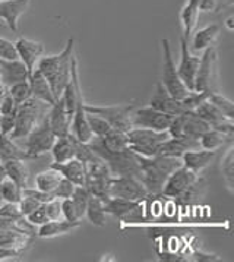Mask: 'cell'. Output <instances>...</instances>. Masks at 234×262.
I'll return each instance as SVG.
<instances>
[{
    "instance_id": "obj_1",
    "label": "cell",
    "mask_w": 234,
    "mask_h": 262,
    "mask_svg": "<svg viewBox=\"0 0 234 262\" xmlns=\"http://www.w3.org/2000/svg\"><path fill=\"white\" fill-rule=\"evenodd\" d=\"M74 49L75 40L69 38L62 52L50 56H41V59L35 66L49 81L56 100L62 97L66 85L71 81V68L75 57Z\"/></svg>"
},
{
    "instance_id": "obj_2",
    "label": "cell",
    "mask_w": 234,
    "mask_h": 262,
    "mask_svg": "<svg viewBox=\"0 0 234 262\" xmlns=\"http://www.w3.org/2000/svg\"><path fill=\"white\" fill-rule=\"evenodd\" d=\"M139 164H141L139 180L145 186L148 195H161L169 176L176 168L183 166L181 158L166 157V156H154V157L139 156Z\"/></svg>"
},
{
    "instance_id": "obj_3",
    "label": "cell",
    "mask_w": 234,
    "mask_h": 262,
    "mask_svg": "<svg viewBox=\"0 0 234 262\" xmlns=\"http://www.w3.org/2000/svg\"><path fill=\"white\" fill-rule=\"evenodd\" d=\"M49 108H50V104L34 97L18 105L16 113H15V127L9 138L13 141L24 139L38 125V122L44 116L49 113Z\"/></svg>"
},
{
    "instance_id": "obj_4",
    "label": "cell",
    "mask_w": 234,
    "mask_h": 262,
    "mask_svg": "<svg viewBox=\"0 0 234 262\" xmlns=\"http://www.w3.org/2000/svg\"><path fill=\"white\" fill-rule=\"evenodd\" d=\"M129 148L142 157H154L161 144L170 138L167 130H152L147 127H132L128 134Z\"/></svg>"
},
{
    "instance_id": "obj_5",
    "label": "cell",
    "mask_w": 234,
    "mask_h": 262,
    "mask_svg": "<svg viewBox=\"0 0 234 262\" xmlns=\"http://www.w3.org/2000/svg\"><path fill=\"white\" fill-rule=\"evenodd\" d=\"M96 154L106 163L113 176H133L139 179V173H141L139 156L130 148H126L119 152L96 151Z\"/></svg>"
},
{
    "instance_id": "obj_6",
    "label": "cell",
    "mask_w": 234,
    "mask_h": 262,
    "mask_svg": "<svg viewBox=\"0 0 234 262\" xmlns=\"http://www.w3.org/2000/svg\"><path fill=\"white\" fill-rule=\"evenodd\" d=\"M161 46H162V79H161V84L171 97H174L177 100H183L191 91L186 88V85L183 84V81L177 74L176 63L173 60L170 41L167 38H162Z\"/></svg>"
},
{
    "instance_id": "obj_7",
    "label": "cell",
    "mask_w": 234,
    "mask_h": 262,
    "mask_svg": "<svg viewBox=\"0 0 234 262\" xmlns=\"http://www.w3.org/2000/svg\"><path fill=\"white\" fill-rule=\"evenodd\" d=\"M209 127L211 126L202 120L195 112H184L181 115L173 116L167 132L171 138L199 139Z\"/></svg>"
},
{
    "instance_id": "obj_8",
    "label": "cell",
    "mask_w": 234,
    "mask_h": 262,
    "mask_svg": "<svg viewBox=\"0 0 234 262\" xmlns=\"http://www.w3.org/2000/svg\"><path fill=\"white\" fill-rule=\"evenodd\" d=\"M133 104H114V105H91L85 103V110L89 113L101 116L116 130L128 134L133 127L132 125V112Z\"/></svg>"
},
{
    "instance_id": "obj_9",
    "label": "cell",
    "mask_w": 234,
    "mask_h": 262,
    "mask_svg": "<svg viewBox=\"0 0 234 262\" xmlns=\"http://www.w3.org/2000/svg\"><path fill=\"white\" fill-rule=\"evenodd\" d=\"M25 139V152L30 156V158L41 157L45 152H50V149L53 147L56 135L53 134L52 127L49 125V119L47 115L38 122V125L32 129L31 132L24 138Z\"/></svg>"
},
{
    "instance_id": "obj_10",
    "label": "cell",
    "mask_w": 234,
    "mask_h": 262,
    "mask_svg": "<svg viewBox=\"0 0 234 262\" xmlns=\"http://www.w3.org/2000/svg\"><path fill=\"white\" fill-rule=\"evenodd\" d=\"M113 178L110 168L107 167V164L100 158L96 161H91L85 164V186L91 195L98 196L103 201H107L108 196V186H110V180Z\"/></svg>"
},
{
    "instance_id": "obj_11",
    "label": "cell",
    "mask_w": 234,
    "mask_h": 262,
    "mask_svg": "<svg viewBox=\"0 0 234 262\" xmlns=\"http://www.w3.org/2000/svg\"><path fill=\"white\" fill-rule=\"evenodd\" d=\"M108 196L141 202L148 196V192L138 178L113 176L108 186Z\"/></svg>"
},
{
    "instance_id": "obj_12",
    "label": "cell",
    "mask_w": 234,
    "mask_h": 262,
    "mask_svg": "<svg viewBox=\"0 0 234 262\" xmlns=\"http://www.w3.org/2000/svg\"><path fill=\"white\" fill-rule=\"evenodd\" d=\"M217 62H218V54L215 47L203 50L201 62L198 66V72L195 76L193 91H214V84L217 79Z\"/></svg>"
},
{
    "instance_id": "obj_13",
    "label": "cell",
    "mask_w": 234,
    "mask_h": 262,
    "mask_svg": "<svg viewBox=\"0 0 234 262\" xmlns=\"http://www.w3.org/2000/svg\"><path fill=\"white\" fill-rule=\"evenodd\" d=\"M173 116L166 115L154 107H141L132 112V125L133 127H147L152 130H167Z\"/></svg>"
},
{
    "instance_id": "obj_14",
    "label": "cell",
    "mask_w": 234,
    "mask_h": 262,
    "mask_svg": "<svg viewBox=\"0 0 234 262\" xmlns=\"http://www.w3.org/2000/svg\"><path fill=\"white\" fill-rule=\"evenodd\" d=\"M198 178H199V173H195L191 168L180 166L179 168H176L169 176V179L166 180V185L162 188L161 195H164L167 198L177 200Z\"/></svg>"
},
{
    "instance_id": "obj_15",
    "label": "cell",
    "mask_w": 234,
    "mask_h": 262,
    "mask_svg": "<svg viewBox=\"0 0 234 262\" xmlns=\"http://www.w3.org/2000/svg\"><path fill=\"white\" fill-rule=\"evenodd\" d=\"M189 41L186 38H180V63L177 68V74L183 81V84L186 85V88L189 91H193L195 86V76L198 72V66L201 62L199 56H193L189 50Z\"/></svg>"
},
{
    "instance_id": "obj_16",
    "label": "cell",
    "mask_w": 234,
    "mask_h": 262,
    "mask_svg": "<svg viewBox=\"0 0 234 262\" xmlns=\"http://www.w3.org/2000/svg\"><path fill=\"white\" fill-rule=\"evenodd\" d=\"M15 47L18 52V59L24 63V66L28 71V76L32 74V71L35 69L38 60L41 59V56H44L45 47L43 42L35 41V40H30L25 37H19L15 41Z\"/></svg>"
},
{
    "instance_id": "obj_17",
    "label": "cell",
    "mask_w": 234,
    "mask_h": 262,
    "mask_svg": "<svg viewBox=\"0 0 234 262\" xmlns=\"http://www.w3.org/2000/svg\"><path fill=\"white\" fill-rule=\"evenodd\" d=\"M71 134L74 135L78 141L81 142H89L94 135L88 126V120H86V110H85V100L82 91H78V97H76V104H75L74 116L71 120Z\"/></svg>"
},
{
    "instance_id": "obj_18",
    "label": "cell",
    "mask_w": 234,
    "mask_h": 262,
    "mask_svg": "<svg viewBox=\"0 0 234 262\" xmlns=\"http://www.w3.org/2000/svg\"><path fill=\"white\" fill-rule=\"evenodd\" d=\"M47 119H49V125L52 127V130H53L56 138L66 137V135L71 134V120H72V116L67 113L62 97L57 98L54 104L50 105L49 113H47Z\"/></svg>"
},
{
    "instance_id": "obj_19",
    "label": "cell",
    "mask_w": 234,
    "mask_h": 262,
    "mask_svg": "<svg viewBox=\"0 0 234 262\" xmlns=\"http://www.w3.org/2000/svg\"><path fill=\"white\" fill-rule=\"evenodd\" d=\"M149 105L154 107V108H157V110H160L162 113H166V115L170 116H177L184 113V112H188L184 108L183 103H181V100H177V98L171 97L167 93V90L162 86L161 81L157 82V85H155V93H154V95L149 100Z\"/></svg>"
},
{
    "instance_id": "obj_20",
    "label": "cell",
    "mask_w": 234,
    "mask_h": 262,
    "mask_svg": "<svg viewBox=\"0 0 234 262\" xmlns=\"http://www.w3.org/2000/svg\"><path fill=\"white\" fill-rule=\"evenodd\" d=\"M31 0H2L0 21H3L13 32L19 31V19L28 9Z\"/></svg>"
},
{
    "instance_id": "obj_21",
    "label": "cell",
    "mask_w": 234,
    "mask_h": 262,
    "mask_svg": "<svg viewBox=\"0 0 234 262\" xmlns=\"http://www.w3.org/2000/svg\"><path fill=\"white\" fill-rule=\"evenodd\" d=\"M24 81H28V71L19 59H0V82L6 90Z\"/></svg>"
},
{
    "instance_id": "obj_22",
    "label": "cell",
    "mask_w": 234,
    "mask_h": 262,
    "mask_svg": "<svg viewBox=\"0 0 234 262\" xmlns=\"http://www.w3.org/2000/svg\"><path fill=\"white\" fill-rule=\"evenodd\" d=\"M201 148L199 139H191V138H167L161 147L158 148L157 156H166V157L181 158V156L189 151Z\"/></svg>"
},
{
    "instance_id": "obj_23",
    "label": "cell",
    "mask_w": 234,
    "mask_h": 262,
    "mask_svg": "<svg viewBox=\"0 0 234 262\" xmlns=\"http://www.w3.org/2000/svg\"><path fill=\"white\" fill-rule=\"evenodd\" d=\"M139 207L141 202L123 200V198H108L104 201V210L107 214L117 217L120 220H126V219L133 220L135 215L138 214Z\"/></svg>"
},
{
    "instance_id": "obj_24",
    "label": "cell",
    "mask_w": 234,
    "mask_h": 262,
    "mask_svg": "<svg viewBox=\"0 0 234 262\" xmlns=\"http://www.w3.org/2000/svg\"><path fill=\"white\" fill-rule=\"evenodd\" d=\"M50 167L57 170L64 179L72 182L76 186H84L85 182V164L78 158H71L63 163H52Z\"/></svg>"
},
{
    "instance_id": "obj_25",
    "label": "cell",
    "mask_w": 234,
    "mask_h": 262,
    "mask_svg": "<svg viewBox=\"0 0 234 262\" xmlns=\"http://www.w3.org/2000/svg\"><path fill=\"white\" fill-rule=\"evenodd\" d=\"M217 156V151H209L203 148H196V149H189L181 156V163L183 166L193 170L195 173H201L208 167L214 161Z\"/></svg>"
},
{
    "instance_id": "obj_26",
    "label": "cell",
    "mask_w": 234,
    "mask_h": 262,
    "mask_svg": "<svg viewBox=\"0 0 234 262\" xmlns=\"http://www.w3.org/2000/svg\"><path fill=\"white\" fill-rule=\"evenodd\" d=\"M221 27L218 24H211L203 28L192 32V49L195 52H203L209 47H214L220 37Z\"/></svg>"
},
{
    "instance_id": "obj_27",
    "label": "cell",
    "mask_w": 234,
    "mask_h": 262,
    "mask_svg": "<svg viewBox=\"0 0 234 262\" xmlns=\"http://www.w3.org/2000/svg\"><path fill=\"white\" fill-rule=\"evenodd\" d=\"M81 226V221H69V220H49L41 226H38L37 236L43 237V239H52L57 237L62 234H67L75 229H78Z\"/></svg>"
},
{
    "instance_id": "obj_28",
    "label": "cell",
    "mask_w": 234,
    "mask_h": 262,
    "mask_svg": "<svg viewBox=\"0 0 234 262\" xmlns=\"http://www.w3.org/2000/svg\"><path fill=\"white\" fill-rule=\"evenodd\" d=\"M28 82L31 86V93L34 98H38L41 101H45L47 104H54L56 98H54L52 86L49 84V81L37 68L32 71V74L28 76Z\"/></svg>"
},
{
    "instance_id": "obj_29",
    "label": "cell",
    "mask_w": 234,
    "mask_h": 262,
    "mask_svg": "<svg viewBox=\"0 0 234 262\" xmlns=\"http://www.w3.org/2000/svg\"><path fill=\"white\" fill-rule=\"evenodd\" d=\"M199 2L201 0H186L184 6L181 8L180 12V21L183 27V38H186L188 41H191L192 32L195 31L196 24L199 19Z\"/></svg>"
},
{
    "instance_id": "obj_30",
    "label": "cell",
    "mask_w": 234,
    "mask_h": 262,
    "mask_svg": "<svg viewBox=\"0 0 234 262\" xmlns=\"http://www.w3.org/2000/svg\"><path fill=\"white\" fill-rule=\"evenodd\" d=\"M54 163H63L75 158V137L72 134L66 137H57L50 149Z\"/></svg>"
},
{
    "instance_id": "obj_31",
    "label": "cell",
    "mask_w": 234,
    "mask_h": 262,
    "mask_svg": "<svg viewBox=\"0 0 234 262\" xmlns=\"http://www.w3.org/2000/svg\"><path fill=\"white\" fill-rule=\"evenodd\" d=\"M6 170L8 178L12 179L15 183H18L22 189L28 188V179H30V170L25 164V160H8L2 163Z\"/></svg>"
},
{
    "instance_id": "obj_32",
    "label": "cell",
    "mask_w": 234,
    "mask_h": 262,
    "mask_svg": "<svg viewBox=\"0 0 234 262\" xmlns=\"http://www.w3.org/2000/svg\"><path fill=\"white\" fill-rule=\"evenodd\" d=\"M231 142H233V137H228V135H225V134L214 129V127H209L202 137L199 138L201 148L209 149V151H218V149H221Z\"/></svg>"
},
{
    "instance_id": "obj_33",
    "label": "cell",
    "mask_w": 234,
    "mask_h": 262,
    "mask_svg": "<svg viewBox=\"0 0 234 262\" xmlns=\"http://www.w3.org/2000/svg\"><path fill=\"white\" fill-rule=\"evenodd\" d=\"M8 160H31L30 156L25 152V149L18 147L15 141L6 135L0 134V163Z\"/></svg>"
},
{
    "instance_id": "obj_34",
    "label": "cell",
    "mask_w": 234,
    "mask_h": 262,
    "mask_svg": "<svg viewBox=\"0 0 234 262\" xmlns=\"http://www.w3.org/2000/svg\"><path fill=\"white\" fill-rule=\"evenodd\" d=\"M85 217L88 221L98 227H104L107 223V212L104 210V201L98 196L91 195L86 205Z\"/></svg>"
},
{
    "instance_id": "obj_35",
    "label": "cell",
    "mask_w": 234,
    "mask_h": 262,
    "mask_svg": "<svg viewBox=\"0 0 234 262\" xmlns=\"http://www.w3.org/2000/svg\"><path fill=\"white\" fill-rule=\"evenodd\" d=\"M220 168L223 173V180L225 186L228 189L230 193H234V147L233 142L228 144V148L225 151L223 157H221V163H220Z\"/></svg>"
},
{
    "instance_id": "obj_36",
    "label": "cell",
    "mask_w": 234,
    "mask_h": 262,
    "mask_svg": "<svg viewBox=\"0 0 234 262\" xmlns=\"http://www.w3.org/2000/svg\"><path fill=\"white\" fill-rule=\"evenodd\" d=\"M62 179H63V176L57 170L49 167L47 170H44V171H40L35 176V188L43 190V192H49L52 195V192L60 183Z\"/></svg>"
},
{
    "instance_id": "obj_37",
    "label": "cell",
    "mask_w": 234,
    "mask_h": 262,
    "mask_svg": "<svg viewBox=\"0 0 234 262\" xmlns=\"http://www.w3.org/2000/svg\"><path fill=\"white\" fill-rule=\"evenodd\" d=\"M193 112L199 116L202 120H205L211 127L215 125H218V123H221L224 120H227V117H225V116H224L223 113L209 101V100L203 101L202 104L198 105Z\"/></svg>"
},
{
    "instance_id": "obj_38",
    "label": "cell",
    "mask_w": 234,
    "mask_h": 262,
    "mask_svg": "<svg viewBox=\"0 0 234 262\" xmlns=\"http://www.w3.org/2000/svg\"><path fill=\"white\" fill-rule=\"evenodd\" d=\"M205 190H206V180L199 176L189 188L181 193L180 196L177 198V201L180 204H193L202 196Z\"/></svg>"
},
{
    "instance_id": "obj_39",
    "label": "cell",
    "mask_w": 234,
    "mask_h": 262,
    "mask_svg": "<svg viewBox=\"0 0 234 262\" xmlns=\"http://www.w3.org/2000/svg\"><path fill=\"white\" fill-rule=\"evenodd\" d=\"M22 198V188L12 179L6 178L0 185V201L18 204Z\"/></svg>"
},
{
    "instance_id": "obj_40",
    "label": "cell",
    "mask_w": 234,
    "mask_h": 262,
    "mask_svg": "<svg viewBox=\"0 0 234 262\" xmlns=\"http://www.w3.org/2000/svg\"><path fill=\"white\" fill-rule=\"evenodd\" d=\"M89 196H91V193H89V190L85 186H75V190L74 193H72V196H71V200L74 202L75 210H76V214H78L79 220H82L85 217L86 205H88Z\"/></svg>"
},
{
    "instance_id": "obj_41",
    "label": "cell",
    "mask_w": 234,
    "mask_h": 262,
    "mask_svg": "<svg viewBox=\"0 0 234 262\" xmlns=\"http://www.w3.org/2000/svg\"><path fill=\"white\" fill-rule=\"evenodd\" d=\"M208 100H209V101H211V103H213V104L215 105L227 119L234 120V104L230 98H227L225 95L220 94V93H217V91H213Z\"/></svg>"
},
{
    "instance_id": "obj_42",
    "label": "cell",
    "mask_w": 234,
    "mask_h": 262,
    "mask_svg": "<svg viewBox=\"0 0 234 262\" xmlns=\"http://www.w3.org/2000/svg\"><path fill=\"white\" fill-rule=\"evenodd\" d=\"M86 120H88V126L94 137H104L113 129L106 119H103L101 116L94 115V113H89V112H86Z\"/></svg>"
},
{
    "instance_id": "obj_43",
    "label": "cell",
    "mask_w": 234,
    "mask_h": 262,
    "mask_svg": "<svg viewBox=\"0 0 234 262\" xmlns=\"http://www.w3.org/2000/svg\"><path fill=\"white\" fill-rule=\"evenodd\" d=\"M8 91H9V94L13 98V101L16 103V105L25 103L27 100H30L32 97L31 86H30L28 81H24V82H19V84L12 85Z\"/></svg>"
},
{
    "instance_id": "obj_44",
    "label": "cell",
    "mask_w": 234,
    "mask_h": 262,
    "mask_svg": "<svg viewBox=\"0 0 234 262\" xmlns=\"http://www.w3.org/2000/svg\"><path fill=\"white\" fill-rule=\"evenodd\" d=\"M211 93L213 91H191L189 94L181 100V103H183L184 108L188 112H193L198 105L202 104L203 101H206L209 98Z\"/></svg>"
},
{
    "instance_id": "obj_45",
    "label": "cell",
    "mask_w": 234,
    "mask_h": 262,
    "mask_svg": "<svg viewBox=\"0 0 234 262\" xmlns=\"http://www.w3.org/2000/svg\"><path fill=\"white\" fill-rule=\"evenodd\" d=\"M75 158H78L79 161H82L84 164H88L91 161L100 160L96 152L91 149V147L86 142H81L75 138Z\"/></svg>"
},
{
    "instance_id": "obj_46",
    "label": "cell",
    "mask_w": 234,
    "mask_h": 262,
    "mask_svg": "<svg viewBox=\"0 0 234 262\" xmlns=\"http://www.w3.org/2000/svg\"><path fill=\"white\" fill-rule=\"evenodd\" d=\"M75 186L72 182H69L67 179H62L60 180V183L56 186L53 192H52V196L53 198H57V200H66V198H71L72 196V193H74Z\"/></svg>"
},
{
    "instance_id": "obj_47",
    "label": "cell",
    "mask_w": 234,
    "mask_h": 262,
    "mask_svg": "<svg viewBox=\"0 0 234 262\" xmlns=\"http://www.w3.org/2000/svg\"><path fill=\"white\" fill-rule=\"evenodd\" d=\"M45 214L49 217V220H62L63 219V212H62V200L53 198L49 202L44 204Z\"/></svg>"
},
{
    "instance_id": "obj_48",
    "label": "cell",
    "mask_w": 234,
    "mask_h": 262,
    "mask_svg": "<svg viewBox=\"0 0 234 262\" xmlns=\"http://www.w3.org/2000/svg\"><path fill=\"white\" fill-rule=\"evenodd\" d=\"M0 59H6V60L18 59V52H16L15 42H12L11 40H6L3 37H0Z\"/></svg>"
},
{
    "instance_id": "obj_49",
    "label": "cell",
    "mask_w": 234,
    "mask_h": 262,
    "mask_svg": "<svg viewBox=\"0 0 234 262\" xmlns=\"http://www.w3.org/2000/svg\"><path fill=\"white\" fill-rule=\"evenodd\" d=\"M0 217L9 219V220H18V219H21L22 214L21 211H19V205L18 204H13V202H5L0 207Z\"/></svg>"
},
{
    "instance_id": "obj_50",
    "label": "cell",
    "mask_w": 234,
    "mask_h": 262,
    "mask_svg": "<svg viewBox=\"0 0 234 262\" xmlns=\"http://www.w3.org/2000/svg\"><path fill=\"white\" fill-rule=\"evenodd\" d=\"M16 103L13 101V98L9 94V91L6 90L2 98H0V115H11V113H16Z\"/></svg>"
},
{
    "instance_id": "obj_51",
    "label": "cell",
    "mask_w": 234,
    "mask_h": 262,
    "mask_svg": "<svg viewBox=\"0 0 234 262\" xmlns=\"http://www.w3.org/2000/svg\"><path fill=\"white\" fill-rule=\"evenodd\" d=\"M25 219L30 221L32 226H37V227L44 224V223H47V221H49V217H47V214H45L44 204H41L40 207H37V208L32 211V212H30Z\"/></svg>"
},
{
    "instance_id": "obj_52",
    "label": "cell",
    "mask_w": 234,
    "mask_h": 262,
    "mask_svg": "<svg viewBox=\"0 0 234 262\" xmlns=\"http://www.w3.org/2000/svg\"><path fill=\"white\" fill-rule=\"evenodd\" d=\"M18 205H19V211H21L22 217H27V215L35 210L37 207H40L41 202H38V201L34 200L32 196H28V195H22V198L21 201L18 202Z\"/></svg>"
},
{
    "instance_id": "obj_53",
    "label": "cell",
    "mask_w": 234,
    "mask_h": 262,
    "mask_svg": "<svg viewBox=\"0 0 234 262\" xmlns=\"http://www.w3.org/2000/svg\"><path fill=\"white\" fill-rule=\"evenodd\" d=\"M15 127V113L0 115V134L9 137Z\"/></svg>"
},
{
    "instance_id": "obj_54",
    "label": "cell",
    "mask_w": 234,
    "mask_h": 262,
    "mask_svg": "<svg viewBox=\"0 0 234 262\" xmlns=\"http://www.w3.org/2000/svg\"><path fill=\"white\" fill-rule=\"evenodd\" d=\"M62 212H63V219L69 221H81L78 214H76V210H75L74 202L71 198H66V200H62Z\"/></svg>"
},
{
    "instance_id": "obj_55",
    "label": "cell",
    "mask_w": 234,
    "mask_h": 262,
    "mask_svg": "<svg viewBox=\"0 0 234 262\" xmlns=\"http://www.w3.org/2000/svg\"><path fill=\"white\" fill-rule=\"evenodd\" d=\"M22 249L19 248H13V246H0V261H6L15 256L21 255Z\"/></svg>"
},
{
    "instance_id": "obj_56",
    "label": "cell",
    "mask_w": 234,
    "mask_h": 262,
    "mask_svg": "<svg viewBox=\"0 0 234 262\" xmlns=\"http://www.w3.org/2000/svg\"><path fill=\"white\" fill-rule=\"evenodd\" d=\"M199 9L201 12H215V0H201Z\"/></svg>"
},
{
    "instance_id": "obj_57",
    "label": "cell",
    "mask_w": 234,
    "mask_h": 262,
    "mask_svg": "<svg viewBox=\"0 0 234 262\" xmlns=\"http://www.w3.org/2000/svg\"><path fill=\"white\" fill-rule=\"evenodd\" d=\"M234 0H215V12H221L225 8L233 6Z\"/></svg>"
},
{
    "instance_id": "obj_58",
    "label": "cell",
    "mask_w": 234,
    "mask_h": 262,
    "mask_svg": "<svg viewBox=\"0 0 234 262\" xmlns=\"http://www.w3.org/2000/svg\"><path fill=\"white\" fill-rule=\"evenodd\" d=\"M8 178V174H6V170L3 167V164L0 163V185L3 183V180Z\"/></svg>"
},
{
    "instance_id": "obj_59",
    "label": "cell",
    "mask_w": 234,
    "mask_h": 262,
    "mask_svg": "<svg viewBox=\"0 0 234 262\" xmlns=\"http://www.w3.org/2000/svg\"><path fill=\"white\" fill-rule=\"evenodd\" d=\"M233 21H234L233 16H230V18H228V19L225 21V25L228 27V30H230V31H233Z\"/></svg>"
},
{
    "instance_id": "obj_60",
    "label": "cell",
    "mask_w": 234,
    "mask_h": 262,
    "mask_svg": "<svg viewBox=\"0 0 234 262\" xmlns=\"http://www.w3.org/2000/svg\"><path fill=\"white\" fill-rule=\"evenodd\" d=\"M3 91H6V88H5V86L2 85V82H0V93H3Z\"/></svg>"
}]
</instances>
